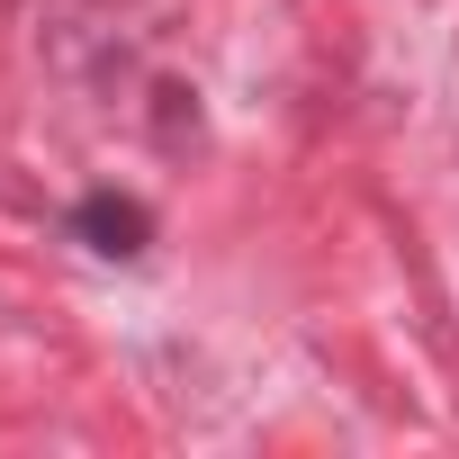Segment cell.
Here are the masks:
<instances>
[{
	"mask_svg": "<svg viewBox=\"0 0 459 459\" xmlns=\"http://www.w3.org/2000/svg\"><path fill=\"white\" fill-rule=\"evenodd\" d=\"M73 225H82V235H91V253H144V235H153V216L135 207V198H82L73 207Z\"/></svg>",
	"mask_w": 459,
	"mask_h": 459,
	"instance_id": "6da1fadb",
	"label": "cell"
}]
</instances>
